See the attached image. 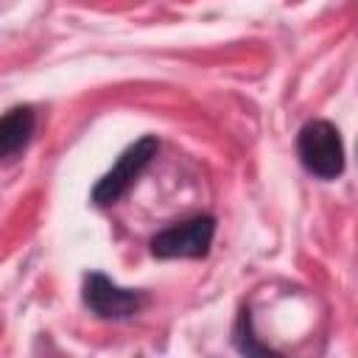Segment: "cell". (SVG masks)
Here are the masks:
<instances>
[{"label": "cell", "instance_id": "cell-3", "mask_svg": "<svg viewBox=\"0 0 358 358\" xmlns=\"http://www.w3.org/2000/svg\"><path fill=\"white\" fill-rule=\"evenodd\" d=\"M215 238V218L213 215H193L185 221H176L157 232L151 238V255L159 260H176V257H204Z\"/></svg>", "mask_w": 358, "mask_h": 358}, {"label": "cell", "instance_id": "cell-1", "mask_svg": "<svg viewBox=\"0 0 358 358\" xmlns=\"http://www.w3.org/2000/svg\"><path fill=\"white\" fill-rule=\"evenodd\" d=\"M296 154L308 173L316 179H338L344 173V140L330 120H308L296 134Z\"/></svg>", "mask_w": 358, "mask_h": 358}, {"label": "cell", "instance_id": "cell-6", "mask_svg": "<svg viewBox=\"0 0 358 358\" xmlns=\"http://www.w3.org/2000/svg\"><path fill=\"white\" fill-rule=\"evenodd\" d=\"M235 347L243 352V355H268L274 352L268 344H260L255 330H252V316L249 310H241L238 313V322H235Z\"/></svg>", "mask_w": 358, "mask_h": 358}, {"label": "cell", "instance_id": "cell-2", "mask_svg": "<svg viewBox=\"0 0 358 358\" xmlns=\"http://www.w3.org/2000/svg\"><path fill=\"white\" fill-rule=\"evenodd\" d=\"M157 148H159V140L154 134H145L137 143H131L115 159V165L95 182V187H92V204L95 207H109V204L120 201L129 193V187L140 179V173L148 168V162L157 157Z\"/></svg>", "mask_w": 358, "mask_h": 358}, {"label": "cell", "instance_id": "cell-5", "mask_svg": "<svg viewBox=\"0 0 358 358\" xmlns=\"http://www.w3.org/2000/svg\"><path fill=\"white\" fill-rule=\"evenodd\" d=\"M36 131V112L31 106H14L0 115V165L17 159Z\"/></svg>", "mask_w": 358, "mask_h": 358}, {"label": "cell", "instance_id": "cell-4", "mask_svg": "<svg viewBox=\"0 0 358 358\" xmlns=\"http://www.w3.org/2000/svg\"><path fill=\"white\" fill-rule=\"evenodd\" d=\"M81 299H84L87 310L95 313L98 319H129V316L140 313L145 308V302H148L145 291L123 288V285L112 282L106 274H101V271H90L84 277Z\"/></svg>", "mask_w": 358, "mask_h": 358}]
</instances>
